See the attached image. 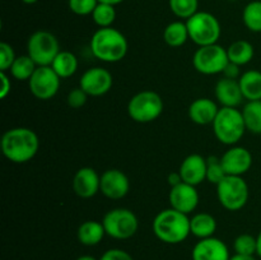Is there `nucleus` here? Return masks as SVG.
I'll return each mask as SVG.
<instances>
[{
  "mask_svg": "<svg viewBox=\"0 0 261 260\" xmlns=\"http://www.w3.org/2000/svg\"><path fill=\"white\" fill-rule=\"evenodd\" d=\"M40 140L37 134L28 127H13L2 138V152L13 163H25L38 152Z\"/></svg>",
  "mask_w": 261,
  "mask_h": 260,
  "instance_id": "f257e3e1",
  "label": "nucleus"
},
{
  "mask_svg": "<svg viewBox=\"0 0 261 260\" xmlns=\"http://www.w3.org/2000/svg\"><path fill=\"white\" fill-rule=\"evenodd\" d=\"M153 232L165 244H180L188 239L190 232V218L173 208L163 209L153 219Z\"/></svg>",
  "mask_w": 261,
  "mask_h": 260,
  "instance_id": "f03ea898",
  "label": "nucleus"
},
{
  "mask_svg": "<svg viewBox=\"0 0 261 260\" xmlns=\"http://www.w3.org/2000/svg\"><path fill=\"white\" fill-rule=\"evenodd\" d=\"M127 40L119 30L112 27L99 28L91 38V51L103 63H117L126 56Z\"/></svg>",
  "mask_w": 261,
  "mask_h": 260,
  "instance_id": "7ed1b4c3",
  "label": "nucleus"
},
{
  "mask_svg": "<svg viewBox=\"0 0 261 260\" xmlns=\"http://www.w3.org/2000/svg\"><path fill=\"white\" fill-rule=\"evenodd\" d=\"M212 125L217 139L226 145H234L239 143L246 130L242 111L237 110L236 107L219 109Z\"/></svg>",
  "mask_w": 261,
  "mask_h": 260,
  "instance_id": "20e7f679",
  "label": "nucleus"
},
{
  "mask_svg": "<svg viewBox=\"0 0 261 260\" xmlns=\"http://www.w3.org/2000/svg\"><path fill=\"white\" fill-rule=\"evenodd\" d=\"M189 37L194 43L200 46L213 45L221 37V23L208 12H198L186 19Z\"/></svg>",
  "mask_w": 261,
  "mask_h": 260,
  "instance_id": "39448f33",
  "label": "nucleus"
},
{
  "mask_svg": "<svg viewBox=\"0 0 261 260\" xmlns=\"http://www.w3.org/2000/svg\"><path fill=\"white\" fill-rule=\"evenodd\" d=\"M163 112V99L157 92L142 91L127 103V114L134 121L147 124L157 120Z\"/></svg>",
  "mask_w": 261,
  "mask_h": 260,
  "instance_id": "423d86ee",
  "label": "nucleus"
},
{
  "mask_svg": "<svg viewBox=\"0 0 261 260\" xmlns=\"http://www.w3.org/2000/svg\"><path fill=\"white\" fill-rule=\"evenodd\" d=\"M217 195L224 209L240 211L249 200V185L242 176H226L217 185Z\"/></svg>",
  "mask_w": 261,
  "mask_h": 260,
  "instance_id": "0eeeda50",
  "label": "nucleus"
},
{
  "mask_svg": "<svg viewBox=\"0 0 261 260\" xmlns=\"http://www.w3.org/2000/svg\"><path fill=\"white\" fill-rule=\"evenodd\" d=\"M107 236L116 240H127L137 233L139 228V221L130 209H111L105 214L102 219Z\"/></svg>",
  "mask_w": 261,
  "mask_h": 260,
  "instance_id": "6e6552de",
  "label": "nucleus"
},
{
  "mask_svg": "<svg viewBox=\"0 0 261 260\" xmlns=\"http://www.w3.org/2000/svg\"><path fill=\"white\" fill-rule=\"evenodd\" d=\"M60 51L58 38L48 31H36L28 38L27 55L37 66H50Z\"/></svg>",
  "mask_w": 261,
  "mask_h": 260,
  "instance_id": "1a4fd4ad",
  "label": "nucleus"
},
{
  "mask_svg": "<svg viewBox=\"0 0 261 260\" xmlns=\"http://www.w3.org/2000/svg\"><path fill=\"white\" fill-rule=\"evenodd\" d=\"M229 59L227 48L222 47L218 43L208 46H200L193 56L194 68L205 75L223 73L228 65Z\"/></svg>",
  "mask_w": 261,
  "mask_h": 260,
  "instance_id": "9d476101",
  "label": "nucleus"
},
{
  "mask_svg": "<svg viewBox=\"0 0 261 260\" xmlns=\"http://www.w3.org/2000/svg\"><path fill=\"white\" fill-rule=\"evenodd\" d=\"M61 78L51 66H37L36 71L28 81L30 91L36 98L51 99L56 96L60 88Z\"/></svg>",
  "mask_w": 261,
  "mask_h": 260,
  "instance_id": "9b49d317",
  "label": "nucleus"
},
{
  "mask_svg": "<svg viewBox=\"0 0 261 260\" xmlns=\"http://www.w3.org/2000/svg\"><path fill=\"white\" fill-rule=\"evenodd\" d=\"M114 79L112 74L107 69L96 66L86 70L79 81V87L88 96L99 97L106 94L111 89Z\"/></svg>",
  "mask_w": 261,
  "mask_h": 260,
  "instance_id": "f8f14e48",
  "label": "nucleus"
},
{
  "mask_svg": "<svg viewBox=\"0 0 261 260\" xmlns=\"http://www.w3.org/2000/svg\"><path fill=\"white\" fill-rule=\"evenodd\" d=\"M130 190V181L122 171L117 168H110L101 175V188L99 191L106 198L119 200L126 196Z\"/></svg>",
  "mask_w": 261,
  "mask_h": 260,
  "instance_id": "ddd939ff",
  "label": "nucleus"
},
{
  "mask_svg": "<svg viewBox=\"0 0 261 260\" xmlns=\"http://www.w3.org/2000/svg\"><path fill=\"white\" fill-rule=\"evenodd\" d=\"M168 201H170L171 208L181 213L190 214L191 212L195 211L199 204V194L196 186L186 183L172 186L168 194Z\"/></svg>",
  "mask_w": 261,
  "mask_h": 260,
  "instance_id": "4468645a",
  "label": "nucleus"
},
{
  "mask_svg": "<svg viewBox=\"0 0 261 260\" xmlns=\"http://www.w3.org/2000/svg\"><path fill=\"white\" fill-rule=\"evenodd\" d=\"M227 176H242L251 168L252 154L245 147L234 145L221 157Z\"/></svg>",
  "mask_w": 261,
  "mask_h": 260,
  "instance_id": "2eb2a0df",
  "label": "nucleus"
},
{
  "mask_svg": "<svg viewBox=\"0 0 261 260\" xmlns=\"http://www.w3.org/2000/svg\"><path fill=\"white\" fill-rule=\"evenodd\" d=\"M193 260H229L228 247L217 237L201 239L196 242L191 252Z\"/></svg>",
  "mask_w": 261,
  "mask_h": 260,
  "instance_id": "dca6fc26",
  "label": "nucleus"
},
{
  "mask_svg": "<svg viewBox=\"0 0 261 260\" xmlns=\"http://www.w3.org/2000/svg\"><path fill=\"white\" fill-rule=\"evenodd\" d=\"M73 190L79 198L88 199L96 195L101 188V176L92 167H82L73 177Z\"/></svg>",
  "mask_w": 261,
  "mask_h": 260,
  "instance_id": "f3484780",
  "label": "nucleus"
},
{
  "mask_svg": "<svg viewBox=\"0 0 261 260\" xmlns=\"http://www.w3.org/2000/svg\"><path fill=\"white\" fill-rule=\"evenodd\" d=\"M178 172L184 183L194 186L199 185L206 180V158L196 153L188 155L180 165Z\"/></svg>",
  "mask_w": 261,
  "mask_h": 260,
  "instance_id": "a211bd4d",
  "label": "nucleus"
},
{
  "mask_svg": "<svg viewBox=\"0 0 261 260\" xmlns=\"http://www.w3.org/2000/svg\"><path fill=\"white\" fill-rule=\"evenodd\" d=\"M216 97L222 107H236V109L245 99L239 81L229 78H222L217 82Z\"/></svg>",
  "mask_w": 261,
  "mask_h": 260,
  "instance_id": "6ab92c4d",
  "label": "nucleus"
},
{
  "mask_svg": "<svg viewBox=\"0 0 261 260\" xmlns=\"http://www.w3.org/2000/svg\"><path fill=\"white\" fill-rule=\"evenodd\" d=\"M219 109L216 102L211 98H198L189 106V117L198 125L213 124Z\"/></svg>",
  "mask_w": 261,
  "mask_h": 260,
  "instance_id": "aec40b11",
  "label": "nucleus"
},
{
  "mask_svg": "<svg viewBox=\"0 0 261 260\" xmlns=\"http://www.w3.org/2000/svg\"><path fill=\"white\" fill-rule=\"evenodd\" d=\"M106 235L105 227L102 222L97 221H86L79 226L76 231V237L82 245L86 246H94L102 241Z\"/></svg>",
  "mask_w": 261,
  "mask_h": 260,
  "instance_id": "412c9836",
  "label": "nucleus"
},
{
  "mask_svg": "<svg viewBox=\"0 0 261 260\" xmlns=\"http://www.w3.org/2000/svg\"><path fill=\"white\" fill-rule=\"evenodd\" d=\"M244 98L247 101H260L261 99V71L247 70L239 79Z\"/></svg>",
  "mask_w": 261,
  "mask_h": 260,
  "instance_id": "4be33fe9",
  "label": "nucleus"
},
{
  "mask_svg": "<svg viewBox=\"0 0 261 260\" xmlns=\"http://www.w3.org/2000/svg\"><path fill=\"white\" fill-rule=\"evenodd\" d=\"M217 229V221L211 213H196L190 218V232L198 239H208Z\"/></svg>",
  "mask_w": 261,
  "mask_h": 260,
  "instance_id": "5701e85b",
  "label": "nucleus"
},
{
  "mask_svg": "<svg viewBox=\"0 0 261 260\" xmlns=\"http://www.w3.org/2000/svg\"><path fill=\"white\" fill-rule=\"evenodd\" d=\"M227 54H228V59L231 63L241 66L246 65L252 60L255 55V50L254 46L249 41L237 40L228 46Z\"/></svg>",
  "mask_w": 261,
  "mask_h": 260,
  "instance_id": "b1692460",
  "label": "nucleus"
},
{
  "mask_svg": "<svg viewBox=\"0 0 261 260\" xmlns=\"http://www.w3.org/2000/svg\"><path fill=\"white\" fill-rule=\"evenodd\" d=\"M50 66L61 79H65L75 74L78 69V59L70 51L61 50Z\"/></svg>",
  "mask_w": 261,
  "mask_h": 260,
  "instance_id": "393cba45",
  "label": "nucleus"
},
{
  "mask_svg": "<svg viewBox=\"0 0 261 260\" xmlns=\"http://www.w3.org/2000/svg\"><path fill=\"white\" fill-rule=\"evenodd\" d=\"M189 31L186 22L175 20L171 22L163 31V40L171 47H180L189 40Z\"/></svg>",
  "mask_w": 261,
  "mask_h": 260,
  "instance_id": "a878e982",
  "label": "nucleus"
},
{
  "mask_svg": "<svg viewBox=\"0 0 261 260\" xmlns=\"http://www.w3.org/2000/svg\"><path fill=\"white\" fill-rule=\"evenodd\" d=\"M246 130L252 134H261V99L260 101H247L242 110Z\"/></svg>",
  "mask_w": 261,
  "mask_h": 260,
  "instance_id": "bb28decb",
  "label": "nucleus"
},
{
  "mask_svg": "<svg viewBox=\"0 0 261 260\" xmlns=\"http://www.w3.org/2000/svg\"><path fill=\"white\" fill-rule=\"evenodd\" d=\"M36 69H37V64L28 55H22L15 58L9 71L13 78L17 81H30Z\"/></svg>",
  "mask_w": 261,
  "mask_h": 260,
  "instance_id": "cd10ccee",
  "label": "nucleus"
},
{
  "mask_svg": "<svg viewBox=\"0 0 261 260\" xmlns=\"http://www.w3.org/2000/svg\"><path fill=\"white\" fill-rule=\"evenodd\" d=\"M242 19H244L245 25L249 28L251 32H261V2L255 0V2L249 3L245 7L244 13H242Z\"/></svg>",
  "mask_w": 261,
  "mask_h": 260,
  "instance_id": "c85d7f7f",
  "label": "nucleus"
},
{
  "mask_svg": "<svg viewBox=\"0 0 261 260\" xmlns=\"http://www.w3.org/2000/svg\"><path fill=\"white\" fill-rule=\"evenodd\" d=\"M92 18L99 28L111 27L112 23L116 19V10L114 5L98 3L96 9L92 13Z\"/></svg>",
  "mask_w": 261,
  "mask_h": 260,
  "instance_id": "c756f323",
  "label": "nucleus"
},
{
  "mask_svg": "<svg viewBox=\"0 0 261 260\" xmlns=\"http://www.w3.org/2000/svg\"><path fill=\"white\" fill-rule=\"evenodd\" d=\"M168 5L176 17L189 19L198 13L199 0H168Z\"/></svg>",
  "mask_w": 261,
  "mask_h": 260,
  "instance_id": "7c9ffc66",
  "label": "nucleus"
},
{
  "mask_svg": "<svg viewBox=\"0 0 261 260\" xmlns=\"http://www.w3.org/2000/svg\"><path fill=\"white\" fill-rule=\"evenodd\" d=\"M226 176L227 173L222 165L221 158L213 157V155L206 158V181L214 184V185H218Z\"/></svg>",
  "mask_w": 261,
  "mask_h": 260,
  "instance_id": "2f4dec72",
  "label": "nucleus"
},
{
  "mask_svg": "<svg viewBox=\"0 0 261 260\" xmlns=\"http://www.w3.org/2000/svg\"><path fill=\"white\" fill-rule=\"evenodd\" d=\"M233 249L236 254L255 255L257 250L256 237L250 233H242L233 241Z\"/></svg>",
  "mask_w": 261,
  "mask_h": 260,
  "instance_id": "473e14b6",
  "label": "nucleus"
},
{
  "mask_svg": "<svg viewBox=\"0 0 261 260\" xmlns=\"http://www.w3.org/2000/svg\"><path fill=\"white\" fill-rule=\"evenodd\" d=\"M69 9L76 15H89L96 9L98 0H69Z\"/></svg>",
  "mask_w": 261,
  "mask_h": 260,
  "instance_id": "72a5a7b5",
  "label": "nucleus"
},
{
  "mask_svg": "<svg viewBox=\"0 0 261 260\" xmlns=\"http://www.w3.org/2000/svg\"><path fill=\"white\" fill-rule=\"evenodd\" d=\"M15 53L12 46L7 42L0 43V71L9 70L15 60Z\"/></svg>",
  "mask_w": 261,
  "mask_h": 260,
  "instance_id": "f704fd0d",
  "label": "nucleus"
},
{
  "mask_svg": "<svg viewBox=\"0 0 261 260\" xmlns=\"http://www.w3.org/2000/svg\"><path fill=\"white\" fill-rule=\"evenodd\" d=\"M88 97V94L81 87H78V88H74L69 92L68 97H66V102H68L71 109H81L87 103Z\"/></svg>",
  "mask_w": 261,
  "mask_h": 260,
  "instance_id": "c9c22d12",
  "label": "nucleus"
},
{
  "mask_svg": "<svg viewBox=\"0 0 261 260\" xmlns=\"http://www.w3.org/2000/svg\"><path fill=\"white\" fill-rule=\"evenodd\" d=\"M99 260H134L129 252L121 249H110L102 254Z\"/></svg>",
  "mask_w": 261,
  "mask_h": 260,
  "instance_id": "e433bc0d",
  "label": "nucleus"
},
{
  "mask_svg": "<svg viewBox=\"0 0 261 260\" xmlns=\"http://www.w3.org/2000/svg\"><path fill=\"white\" fill-rule=\"evenodd\" d=\"M0 79H2V89H0V98L5 99L8 94L10 93V88H12V83H10L9 76L7 75L5 71H0Z\"/></svg>",
  "mask_w": 261,
  "mask_h": 260,
  "instance_id": "4c0bfd02",
  "label": "nucleus"
},
{
  "mask_svg": "<svg viewBox=\"0 0 261 260\" xmlns=\"http://www.w3.org/2000/svg\"><path fill=\"white\" fill-rule=\"evenodd\" d=\"M223 74H224V78L237 79V76L240 75V66L229 61L228 65H227L226 69L223 70Z\"/></svg>",
  "mask_w": 261,
  "mask_h": 260,
  "instance_id": "58836bf2",
  "label": "nucleus"
},
{
  "mask_svg": "<svg viewBox=\"0 0 261 260\" xmlns=\"http://www.w3.org/2000/svg\"><path fill=\"white\" fill-rule=\"evenodd\" d=\"M184 183L182 177H181L180 172H171L170 175H168V184H170V186L172 188V186H176L178 185V184Z\"/></svg>",
  "mask_w": 261,
  "mask_h": 260,
  "instance_id": "ea45409f",
  "label": "nucleus"
},
{
  "mask_svg": "<svg viewBox=\"0 0 261 260\" xmlns=\"http://www.w3.org/2000/svg\"><path fill=\"white\" fill-rule=\"evenodd\" d=\"M229 260H256L254 255H242V254H234L229 257Z\"/></svg>",
  "mask_w": 261,
  "mask_h": 260,
  "instance_id": "a19ab883",
  "label": "nucleus"
},
{
  "mask_svg": "<svg viewBox=\"0 0 261 260\" xmlns=\"http://www.w3.org/2000/svg\"><path fill=\"white\" fill-rule=\"evenodd\" d=\"M124 0H98V3H105V4H110V5H117L120 3H122Z\"/></svg>",
  "mask_w": 261,
  "mask_h": 260,
  "instance_id": "79ce46f5",
  "label": "nucleus"
},
{
  "mask_svg": "<svg viewBox=\"0 0 261 260\" xmlns=\"http://www.w3.org/2000/svg\"><path fill=\"white\" fill-rule=\"evenodd\" d=\"M256 241H257V250H256V254L259 255L261 257V231L259 232V235L256 236Z\"/></svg>",
  "mask_w": 261,
  "mask_h": 260,
  "instance_id": "37998d69",
  "label": "nucleus"
},
{
  "mask_svg": "<svg viewBox=\"0 0 261 260\" xmlns=\"http://www.w3.org/2000/svg\"><path fill=\"white\" fill-rule=\"evenodd\" d=\"M76 260H98V259H96V257L92 256V255H82V256H79Z\"/></svg>",
  "mask_w": 261,
  "mask_h": 260,
  "instance_id": "c03bdc74",
  "label": "nucleus"
},
{
  "mask_svg": "<svg viewBox=\"0 0 261 260\" xmlns=\"http://www.w3.org/2000/svg\"><path fill=\"white\" fill-rule=\"evenodd\" d=\"M24 4H35V3H37L38 0H22Z\"/></svg>",
  "mask_w": 261,
  "mask_h": 260,
  "instance_id": "a18cd8bd",
  "label": "nucleus"
}]
</instances>
